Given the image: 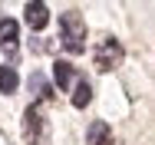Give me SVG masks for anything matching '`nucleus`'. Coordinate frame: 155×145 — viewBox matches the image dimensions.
<instances>
[{
	"instance_id": "1",
	"label": "nucleus",
	"mask_w": 155,
	"mask_h": 145,
	"mask_svg": "<svg viewBox=\"0 0 155 145\" xmlns=\"http://www.w3.org/2000/svg\"><path fill=\"white\" fill-rule=\"evenodd\" d=\"M60 43H63V50L73 53V56H79L86 50V20H83L79 10L60 13Z\"/></svg>"
},
{
	"instance_id": "2",
	"label": "nucleus",
	"mask_w": 155,
	"mask_h": 145,
	"mask_svg": "<svg viewBox=\"0 0 155 145\" xmlns=\"http://www.w3.org/2000/svg\"><path fill=\"white\" fill-rule=\"evenodd\" d=\"M122 56H125L122 43H119V40H112V36L99 40V43H96V50H93V63H96V69H99V73L116 69V66L122 63Z\"/></svg>"
},
{
	"instance_id": "3",
	"label": "nucleus",
	"mask_w": 155,
	"mask_h": 145,
	"mask_svg": "<svg viewBox=\"0 0 155 145\" xmlns=\"http://www.w3.org/2000/svg\"><path fill=\"white\" fill-rule=\"evenodd\" d=\"M23 139H27V145H46L50 142V125H46V119L40 116L36 106H30L23 112Z\"/></svg>"
},
{
	"instance_id": "4",
	"label": "nucleus",
	"mask_w": 155,
	"mask_h": 145,
	"mask_svg": "<svg viewBox=\"0 0 155 145\" xmlns=\"http://www.w3.org/2000/svg\"><path fill=\"white\" fill-rule=\"evenodd\" d=\"M17 40H20V27H17V20H0V46L7 50V53H17Z\"/></svg>"
},
{
	"instance_id": "5",
	"label": "nucleus",
	"mask_w": 155,
	"mask_h": 145,
	"mask_svg": "<svg viewBox=\"0 0 155 145\" xmlns=\"http://www.w3.org/2000/svg\"><path fill=\"white\" fill-rule=\"evenodd\" d=\"M27 23H30V30H43L46 23H50V10H46V3H40V0H33V3H27Z\"/></svg>"
},
{
	"instance_id": "6",
	"label": "nucleus",
	"mask_w": 155,
	"mask_h": 145,
	"mask_svg": "<svg viewBox=\"0 0 155 145\" xmlns=\"http://www.w3.org/2000/svg\"><path fill=\"white\" fill-rule=\"evenodd\" d=\"M86 142H89V145H112V132H109V125H106V122H93L89 132H86Z\"/></svg>"
},
{
	"instance_id": "7",
	"label": "nucleus",
	"mask_w": 155,
	"mask_h": 145,
	"mask_svg": "<svg viewBox=\"0 0 155 145\" xmlns=\"http://www.w3.org/2000/svg\"><path fill=\"white\" fill-rule=\"evenodd\" d=\"M17 86H20V76H17V69L13 66H0V92H17Z\"/></svg>"
},
{
	"instance_id": "8",
	"label": "nucleus",
	"mask_w": 155,
	"mask_h": 145,
	"mask_svg": "<svg viewBox=\"0 0 155 145\" xmlns=\"http://www.w3.org/2000/svg\"><path fill=\"white\" fill-rule=\"evenodd\" d=\"M53 79H56V86H60V89H69V83H73V66H69L66 59L53 63Z\"/></svg>"
},
{
	"instance_id": "9",
	"label": "nucleus",
	"mask_w": 155,
	"mask_h": 145,
	"mask_svg": "<svg viewBox=\"0 0 155 145\" xmlns=\"http://www.w3.org/2000/svg\"><path fill=\"white\" fill-rule=\"evenodd\" d=\"M89 99H93V86H89L86 79H79V83H76V92H73V106H76V109H86Z\"/></svg>"
}]
</instances>
